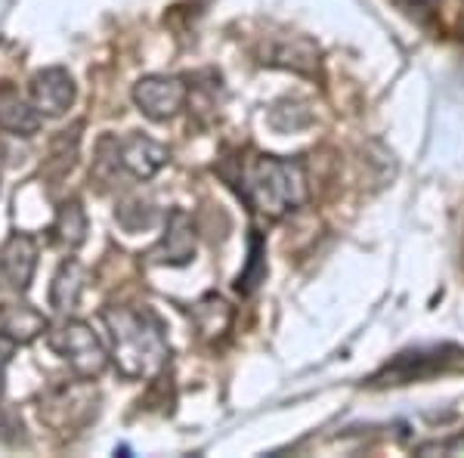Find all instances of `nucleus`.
Listing matches in <instances>:
<instances>
[{
    "label": "nucleus",
    "instance_id": "nucleus-1",
    "mask_svg": "<svg viewBox=\"0 0 464 458\" xmlns=\"http://www.w3.org/2000/svg\"><path fill=\"white\" fill-rule=\"evenodd\" d=\"M102 322L109 328V356L127 381L152 378L170 356L164 322L149 307H106Z\"/></svg>",
    "mask_w": 464,
    "mask_h": 458
},
{
    "label": "nucleus",
    "instance_id": "nucleus-2",
    "mask_svg": "<svg viewBox=\"0 0 464 458\" xmlns=\"http://www.w3.org/2000/svg\"><path fill=\"white\" fill-rule=\"evenodd\" d=\"M242 195L266 220H282L310 199L304 161L257 155L242 168Z\"/></svg>",
    "mask_w": 464,
    "mask_h": 458
},
{
    "label": "nucleus",
    "instance_id": "nucleus-3",
    "mask_svg": "<svg viewBox=\"0 0 464 458\" xmlns=\"http://www.w3.org/2000/svg\"><path fill=\"white\" fill-rule=\"evenodd\" d=\"M47 344L63 363H69V369L81 381L100 378L109 365V350L102 344V337L81 319L59 322L53 332H47Z\"/></svg>",
    "mask_w": 464,
    "mask_h": 458
},
{
    "label": "nucleus",
    "instance_id": "nucleus-4",
    "mask_svg": "<svg viewBox=\"0 0 464 458\" xmlns=\"http://www.w3.org/2000/svg\"><path fill=\"white\" fill-rule=\"evenodd\" d=\"M464 353L459 347H428V350H406L387 363L375 378L369 381L372 387H391V385H409V381H424L440 372H449L459 365Z\"/></svg>",
    "mask_w": 464,
    "mask_h": 458
},
{
    "label": "nucleus",
    "instance_id": "nucleus-5",
    "mask_svg": "<svg viewBox=\"0 0 464 458\" xmlns=\"http://www.w3.org/2000/svg\"><path fill=\"white\" fill-rule=\"evenodd\" d=\"M186 96H189V87L170 74H149L133 84V102L152 122H168V118L179 115V109L186 106Z\"/></svg>",
    "mask_w": 464,
    "mask_h": 458
},
{
    "label": "nucleus",
    "instance_id": "nucleus-6",
    "mask_svg": "<svg viewBox=\"0 0 464 458\" xmlns=\"http://www.w3.org/2000/svg\"><path fill=\"white\" fill-rule=\"evenodd\" d=\"M109 149H111V164L115 168L127 171L133 180H149L168 164L170 152L161 146V142L143 137V133H130L124 140H111L109 137Z\"/></svg>",
    "mask_w": 464,
    "mask_h": 458
},
{
    "label": "nucleus",
    "instance_id": "nucleus-7",
    "mask_svg": "<svg viewBox=\"0 0 464 458\" xmlns=\"http://www.w3.org/2000/svg\"><path fill=\"white\" fill-rule=\"evenodd\" d=\"M37 267V242L28 232H13L0 245V291L25 295Z\"/></svg>",
    "mask_w": 464,
    "mask_h": 458
},
{
    "label": "nucleus",
    "instance_id": "nucleus-8",
    "mask_svg": "<svg viewBox=\"0 0 464 458\" xmlns=\"http://www.w3.org/2000/svg\"><path fill=\"white\" fill-rule=\"evenodd\" d=\"M192 254H196V229H192L189 214L177 208V211L168 214L164 236L159 239V245L149 251V260H152V264L179 267V264H189Z\"/></svg>",
    "mask_w": 464,
    "mask_h": 458
},
{
    "label": "nucleus",
    "instance_id": "nucleus-9",
    "mask_svg": "<svg viewBox=\"0 0 464 458\" xmlns=\"http://www.w3.org/2000/svg\"><path fill=\"white\" fill-rule=\"evenodd\" d=\"M74 102V81L65 69H44L32 78V106L41 118H59Z\"/></svg>",
    "mask_w": 464,
    "mask_h": 458
},
{
    "label": "nucleus",
    "instance_id": "nucleus-10",
    "mask_svg": "<svg viewBox=\"0 0 464 458\" xmlns=\"http://www.w3.org/2000/svg\"><path fill=\"white\" fill-rule=\"evenodd\" d=\"M37 127H41V112L13 84H0V131L16 133V137H32V133H37Z\"/></svg>",
    "mask_w": 464,
    "mask_h": 458
},
{
    "label": "nucleus",
    "instance_id": "nucleus-11",
    "mask_svg": "<svg viewBox=\"0 0 464 458\" xmlns=\"http://www.w3.org/2000/svg\"><path fill=\"white\" fill-rule=\"evenodd\" d=\"M50 328L47 317L32 304H4L0 307V335L16 344H32Z\"/></svg>",
    "mask_w": 464,
    "mask_h": 458
},
{
    "label": "nucleus",
    "instance_id": "nucleus-12",
    "mask_svg": "<svg viewBox=\"0 0 464 458\" xmlns=\"http://www.w3.org/2000/svg\"><path fill=\"white\" fill-rule=\"evenodd\" d=\"M84 282H87L84 267H81L74 258H69L53 276V285H50V304H53L59 313H72L74 307H78L81 295H84Z\"/></svg>",
    "mask_w": 464,
    "mask_h": 458
},
{
    "label": "nucleus",
    "instance_id": "nucleus-13",
    "mask_svg": "<svg viewBox=\"0 0 464 458\" xmlns=\"http://www.w3.org/2000/svg\"><path fill=\"white\" fill-rule=\"evenodd\" d=\"M192 322H196L198 335L205 341H217L220 335H227L232 322V307L220 295H205L192 307Z\"/></svg>",
    "mask_w": 464,
    "mask_h": 458
},
{
    "label": "nucleus",
    "instance_id": "nucleus-14",
    "mask_svg": "<svg viewBox=\"0 0 464 458\" xmlns=\"http://www.w3.org/2000/svg\"><path fill=\"white\" fill-rule=\"evenodd\" d=\"M53 239L63 248H69V251H74V248L84 245L87 239V214L84 208H81V201H63L56 211V220H53Z\"/></svg>",
    "mask_w": 464,
    "mask_h": 458
},
{
    "label": "nucleus",
    "instance_id": "nucleus-15",
    "mask_svg": "<svg viewBox=\"0 0 464 458\" xmlns=\"http://www.w3.org/2000/svg\"><path fill=\"white\" fill-rule=\"evenodd\" d=\"M264 242H260L257 236L251 239V260H248V269H245L242 276H238V291H245V295H248V291H254L257 288V282L264 279Z\"/></svg>",
    "mask_w": 464,
    "mask_h": 458
},
{
    "label": "nucleus",
    "instance_id": "nucleus-16",
    "mask_svg": "<svg viewBox=\"0 0 464 458\" xmlns=\"http://www.w3.org/2000/svg\"><path fill=\"white\" fill-rule=\"evenodd\" d=\"M418 455H464V434L443 443H424L418 446Z\"/></svg>",
    "mask_w": 464,
    "mask_h": 458
},
{
    "label": "nucleus",
    "instance_id": "nucleus-17",
    "mask_svg": "<svg viewBox=\"0 0 464 458\" xmlns=\"http://www.w3.org/2000/svg\"><path fill=\"white\" fill-rule=\"evenodd\" d=\"M13 350H16V341L0 335V394H4V378H6V365L13 359Z\"/></svg>",
    "mask_w": 464,
    "mask_h": 458
},
{
    "label": "nucleus",
    "instance_id": "nucleus-18",
    "mask_svg": "<svg viewBox=\"0 0 464 458\" xmlns=\"http://www.w3.org/2000/svg\"><path fill=\"white\" fill-rule=\"evenodd\" d=\"M409 13H433L440 6V0H400Z\"/></svg>",
    "mask_w": 464,
    "mask_h": 458
}]
</instances>
